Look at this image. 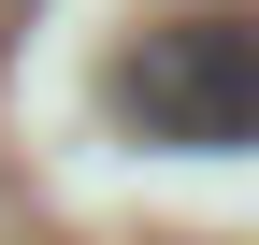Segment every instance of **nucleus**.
<instances>
[{"mask_svg":"<svg viewBox=\"0 0 259 245\" xmlns=\"http://www.w3.org/2000/svg\"><path fill=\"white\" fill-rule=\"evenodd\" d=\"M115 115L144 144H259V29L245 15H173L115 58Z\"/></svg>","mask_w":259,"mask_h":245,"instance_id":"nucleus-1","label":"nucleus"}]
</instances>
